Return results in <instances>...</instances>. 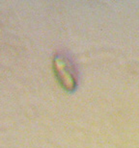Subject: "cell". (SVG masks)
<instances>
[{"label":"cell","mask_w":139,"mask_h":148,"mask_svg":"<svg viewBox=\"0 0 139 148\" xmlns=\"http://www.w3.org/2000/svg\"><path fill=\"white\" fill-rule=\"evenodd\" d=\"M53 71L62 88L73 92L76 88L77 82L70 63L62 56H56L53 60Z\"/></svg>","instance_id":"obj_1"}]
</instances>
